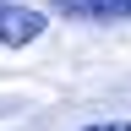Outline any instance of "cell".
<instances>
[{"label":"cell","mask_w":131,"mask_h":131,"mask_svg":"<svg viewBox=\"0 0 131 131\" xmlns=\"http://www.w3.org/2000/svg\"><path fill=\"white\" fill-rule=\"evenodd\" d=\"M44 33V11H33V6H11V0H0V44H11V49H22L33 44Z\"/></svg>","instance_id":"obj_1"},{"label":"cell","mask_w":131,"mask_h":131,"mask_svg":"<svg viewBox=\"0 0 131 131\" xmlns=\"http://www.w3.org/2000/svg\"><path fill=\"white\" fill-rule=\"evenodd\" d=\"M66 22H131V0H55Z\"/></svg>","instance_id":"obj_2"},{"label":"cell","mask_w":131,"mask_h":131,"mask_svg":"<svg viewBox=\"0 0 131 131\" xmlns=\"http://www.w3.org/2000/svg\"><path fill=\"white\" fill-rule=\"evenodd\" d=\"M82 131H131V120H109V126H82Z\"/></svg>","instance_id":"obj_3"}]
</instances>
